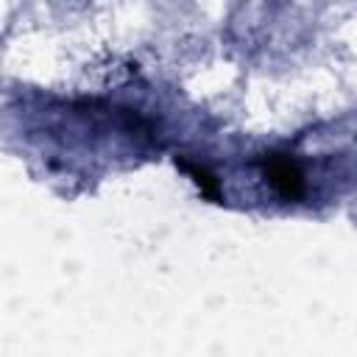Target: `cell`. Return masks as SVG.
Segmentation results:
<instances>
[{"instance_id":"7a4b0ae2","label":"cell","mask_w":357,"mask_h":357,"mask_svg":"<svg viewBox=\"0 0 357 357\" xmlns=\"http://www.w3.org/2000/svg\"><path fill=\"white\" fill-rule=\"evenodd\" d=\"M178 162V159H176ZM190 176H195V184L201 187V192L206 195V198H218V181L204 170V167H198V165H192V162H178Z\"/></svg>"},{"instance_id":"6da1fadb","label":"cell","mask_w":357,"mask_h":357,"mask_svg":"<svg viewBox=\"0 0 357 357\" xmlns=\"http://www.w3.org/2000/svg\"><path fill=\"white\" fill-rule=\"evenodd\" d=\"M262 170H265V178L271 181V187L293 201V198H301L304 192V176H301V167L296 165V159L284 156V153H268L265 162H262Z\"/></svg>"}]
</instances>
